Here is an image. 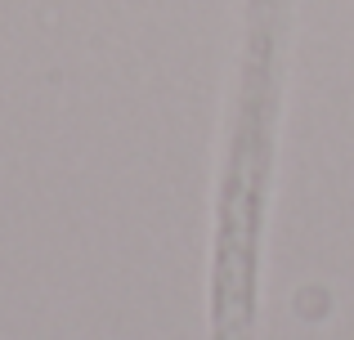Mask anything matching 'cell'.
I'll use <instances>...</instances> for the list:
<instances>
[]
</instances>
